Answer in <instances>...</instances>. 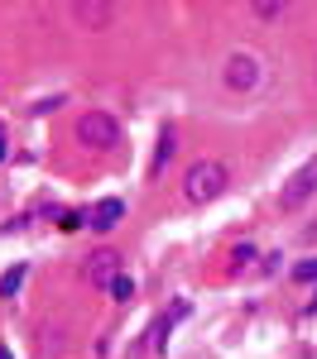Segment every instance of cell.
<instances>
[{"instance_id": "obj_11", "label": "cell", "mask_w": 317, "mask_h": 359, "mask_svg": "<svg viewBox=\"0 0 317 359\" xmlns=\"http://www.w3.org/2000/svg\"><path fill=\"white\" fill-rule=\"evenodd\" d=\"M106 292H111L115 302H130V297H135V283H130V278L120 273V278H115V283H111V287H106Z\"/></svg>"}, {"instance_id": "obj_7", "label": "cell", "mask_w": 317, "mask_h": 359, "mask_svg": "<svg viewBox=\"0 0 317 359\" xmlns=\"http://www.w3.org/2000/svg\"><path fill=\"white\" fill-rule=\"evenodd\" d=\"M120 216H125V201H120V196H106V201H96V206H91L86 225L106 235V230H115V225H120Z\"/></svg>"}, {"instance_id": "obj_4", "label": "cell", "mask_w": 317, "mask_h": 359, "mask_svg": "<svg viewBox=\"0 0 317 359\" xmlns=\"http://www.w3.org/2000/svg\"><path fill=\"white\" fill-rule=\"evenodd\" d=\"M72 20L82 29H96L101 34V29H111L120 20V5H111V0H77L72 5Z\"/></svg>"}, {"instance_id": "obj_12", "label": "cell", "mask_w": 317, "mask_h": 359, "mask_svg": "<svg viewBox=\"0 0 317 359\" xmlns=\"http://www.w3.org/2000/svg\"><path fill=\"white\" fill-rule=\"evenodd\" d=\"M293 278H298V283H317V259H303V264H293Z\"/></svg>"}, {"instance_id": "obj_14", "label": "cell", "mask_w": 317, "mask_h": 359, "mask_svg": "<svg viewBox=\"0 0 317 359\" xmlns=\"http://www.w3.org/2000/svg\"><path fill=\"white\" fill-rule=\"evenodd\" d=\"M0 163H5V125H0Z\"/></svg>"}, {"instance_id": "obj_15", "label": "cell", "mask_w": 317, "mask_h": 359, "mask_svg": "<svg viewBox=\"0 0 317 359\" xmlns=\"http://www.w3.org/2000/svg\"><path fill=\"white\" fill-rule=\"evenodd\" d=\"M0 359H10V350H0Z\"/></svg>"}, {"instance_id": "obj_1", "label": "cell", "mask_w": 317, "mask_h": 359, "mask_svg": "<svg viewBox=\"0 0 317 359\" xmlns=\"http://www.w3.org/2000/svg\"><path fill=\"white\" fill-rule=\"evenodd\" d=\"M231 182V168L221 158H202V163L188 168V177H183V196L193 201V206H207V201H216V196L226 192Z\"/></svg>"}, {"instance_id": "obj_9", "label": "cell", "mask_w": 317, "mask_h": 359, "mask_svg": "<svg viewBox=\"0 0 317 359\" xmlns=\"http://www.w3.org/2000/svg\"><path fill=\"white\" fill-rule=\"evenodd\" d=\"M173 149H178V144H173V130H164V135H159V154H154V168H164L173 158Z\"/></svg>"}, {"instance_id": "obj_2", "label": "cell", "mask_w": 317, "mask_h": 359, "mask_svg": "<svg viewBox=\"0 0 317 359\" xmlns=\"http://www.w3.org/2000/svg\"><path fill=\"white\" fill-rule=\"evenodd\" d=\"M77 139H82L86 149H115L120 144V125H115V115L106 111H86L77 120Z\"/></svg>"}, {"instance_id": "obj_16", "label": "cell", "mask_w": 317, "mask_h": 359, "mask_svg": "<svg viewBox=\"0 0 317 359\" xmlns=\"http://www.w3.org/2000/svg\"><path fill=\"white\" fill-rule=\"evenodd\" d=\"M313 311H317V297H313Z\"/></svg>"}, {"instance_id": "obj_10", "label": "cell", "mask_w": 317, "mask_h": 359, "mask_svg": "<svg viewBox=\"0 0 317 359\" xmlns=\"http://www.w3.org/2000/svg\"><path fill=\"white\" fill-rule=\"evenodd\" d=\"M20 283H25V269H10V273L0 278V297H15V292H20Z\"/></svg>"}, {"instance_id": "obj_13", "label": "cell", "mask_w": 317, "mask_h": 359, "mask_svg": "<svg viewBox=\"0 0 317 359\" xmlns=\"http://www.w3.org/2000/svg\"><path fill=\"white\" fill-rule=\"evenodd\" d=\"M231 259H235V269H245V264L255 259V249H250V245H240V249H231Z\"/></svg>"}, {"instance_id": "obj_5", "label": "cell", "mask_w": 317, "mask_h": 359, "mask_svg": "<svg viewBox=\"0 0 317 359\" xmlns=\"http://www.w3.org/2000/svg\"><path fill=\"white\" fill-rule=\"evenodd\" d=\"M221 82H226L231 91H250V86L259 82V57H255V53H231V57H226V72H221Z\"/></svg>"}, {"instance_id": "obj_8", "label": "cell", "mask_w": 317, "mask_h": 359, "mask_svg": "<svg viewBox=\"0 0 317 359\" xmlns=\"http://www.w3.org/2000/svg\"><path fill=\"white\" fill-rule=\"evenodd\" d=\"M250 10H255L259 20H284V15H288V5H284V0H255Z\"/></svg>"}, {"instance_id": "obj_3", "label": "cell", "mask_w": 317, "mask_h": 359, "mask_svg": "<svg viewBox=\"0 0 317 359\" xmlns=\"http://www.w3.org/2000/svg\"><path fill=\"white\" fill-rule=\"evenodd\" d=\"M313 192H317V158H308V163H303L284 187H279V211H298Z\"/></svg>"}, {"instance_id": "obj_6", "label": "cell", "mask_w": 317, "mask_h": 359, "mask_svg": "<svg viewBox=\"0 0 317 359\" xmlns=\"http://www.w3.org/2000/svg\"><path fill=\"white\" fill-rule=\"evenodd\" d=\"M115 278H120V254H115V249H96V254L86 259V283H91V287H111Z\"/></svg>"}]
</instances>
